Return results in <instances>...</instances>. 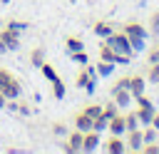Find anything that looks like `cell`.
<instances>
[{
  "label": "cell",
  "instance_id": "obj_1",
  "mask_svg": "<svg viewBox=\"0 0 159 154\" xmlns=\"http://www.w3.org/2000/svg\"><path fill=\"white\" fill-rule=\"evenodd\" d=\"M0 92L7 97V99H17L20 94H22V87H20V79L12 75V72H7V70H2L0 67Z\"/></svg>",
  "mask_w": 159,
  "mask_h": 154
},
{
  "label": "cell",
  "instance_id": "obj_2",
  "mask_svg": "<svg viewBox=\"0 0 159 154\" xmlns=\"http://www.w3.org/2000/svg\"><path fill=\"white\" fill-rule=\"evenodd\" d=\"M124 35H127L129 42H132V50H142L149 32H147V27L139 25V22H127V25H124Z\"/></svg>",
  "mask_w": 159,
  "mask_h": 154
},
{
  "label": "cell",
  "instance_id": "obj_3",
  "mask_svg": "<svg viewBox=\"0 0 159 154\" xmlns=\"http://www.w3.org/2000/svg\"><path fill=\"white\" fill-rule=\"evenodd\" d=\"M104 42L114 50V55H129L132 57V42H129V37L124 35V32H112L109 37H104Z\"/></svg>",
  "mask_w": 159,
  "mask_h": 154
},
{
  "label": "cell",
  "instance_id": "obj_4",
  "mask_svg": "<svg viewBox=\"0 0 159 154\" xmlns=\"http://www.w3.org/2000/svg\"><path fill=\"white\" fill-rule=\"evenodd\" d=\"M94 79H97V70L82 65L80 75H77V87H82V89H87V92L92 94V92H94Z\"/></svg>",
  "mask_w": 159,
  "mask_h": 154
},
{
  "label": "cell",
  "instance_id": "obj_5",
  "mask_svg": "<svg viewBox=\"0 0 159 154\" xmlns=\"http://www.w3.org/2000/svg\"><path fill=\"white\" fill-rule=\"evenodd\" d=\"M102 147H104L107 154H124L127 152V144H124L122 134H109L107 142H102Z\"/></svg>",
  "mask_w": 159,
  "mask_h": 154
},
{
  "label": "cell",
  "instance_id": "obj_6",
  "mask_svg": "<svg viewBox=\"0 0 159 154\" xmlns=\"http://www.w3.org/2000/svg\"><path fill=\"white\" fill-rule=\"evenodd\" d=\"M124 134H127V139H124V144H127V152H142V144H144L142 129L137 127V129H129V132H124Z\"/></svg>",
  "mask_w": 159,
  "mask_h": 154
},
{
  "label": "cell",
  "instance_id": "obj_7",
  "mask_svg": "<svg viewBox=\"0 0 159 154\" xmlns=\"http://www.w3.org/2000/svg\"><path fill=\"white\" fill-rule=\"evenodd\" d=\"M0 40L5 42L7 50H17V47H20V30H15V27L7 25V27L0 32Z\"/></svg>",
  "mask_w": 159,
  "mask_h": 154
},
{
  "label": "cell",
  "instance_id": "obj_8",
  "mask_svg": "<svg viewBox=\"0 0 159 154\" xmlns=\"http://www.w3.org/2000/svg\"><path fill=\"white\" fill-rule=\"evenodd\" d=\"M99 132L97 129H89V132H82V152H94L99 147Z\"/></svg>",
  "mask_w": 159,
  "mask_h": 154
},
{
  "label": "cell",
  "instance_id": "obj_9",
  "mask_svg": "<svg viewBox=\"0 0 159 154\" xmlns=\"http://www.w3.org/2000/svg\"><path fill=\"white\" fill-rule=\"evenodd\" d=\"M62 149H65V152H70V154H75V152H82V132H80V129H75V132H72V134L65 139Z\"/></svg>",
  "mask_w": 159,
  "mask_h": 154
},
{
  "label": "cell",
  "instance_id": "obj_10",
  "mask_svg": "<svg viewBox=\"0 0 159 154\" xmlns=\"http://www.w3.org/2000/svg\"><path fill=\"white\" fill-rule=\"evenodd\" d=\"M144 87H147V79H144L142 75H132V77H129V84H127V89L132 92V97H139V94H144Z\"/></svg>",
  "mask_w": 159,
  "mask_h": 154
},
{
  "label": "cell",
  "instance_id": "obj_11",
  "mask_svg": "<svg viewBox=\"0 0 159 154\" xmlns=\"http://www.w3.org/2000/svg\"><path fill=\"white\" fill-rule=\"evenodd\" d=\"M107 129H109V134H124V132H127V124H124V114H119V112H117V114L109 119Z\"/></svg>",
  "mask_w": 159,
  "mask_h": 154
},
{
  "label": "cell",
  "instance_id": "obj_12",
  "mask_svg": "<svg viewBox=\"0 0 159 154\" xmlns=\"http://www.w3.org/2000/svg\"><path fill=\"white\" fill-rule=\"evenodd\" d=\"M112 92H114V102H117V107H127V104L134 99V97H132V92H129L127 87H114Z\"/></svg>",
  "mask_w": 159,
  "mask_h": 154
},
{
  "label": "cell",
  "instance_id": "obj_13",
  "mask_svg": "<svg viewBox=\"0 0 159 154\" xmlns=\"http://www.w3.org/2000/svg\"><path fill=\"white\" fill-rule=\"evenodd\" d=\"M137 119H139V124H144V127H149L152 124V119H154V107H139L137 112Z\"/></svg>",
  "mask_w": 159,
  "mask_h": 154
},
{
  "label": "cell",
  "instance_id": "obj_14",
  "mask_svg": "<svg viewBox=\"0 0 159 154\" xmlns=\"http://www.w3.org/2000/svg\"><path fill=\"white\" fill-rule=\"evenodd\" d=\"M75 127H77L80 132H89V129H92V117H87L84 112H80V114L75 117Z\"/></svg>",
  "mask_w": 159,
  "mask_h": 154
},
{
  "label": "cell",
  "instance_id": "obj_15",
  "mask_svg": "<svg viewBox=\"0 0 159 154\" xmlns=\"http://www.w3.org/2000/svg\"><path fill=\"white\" fill-rule=\"evenodd\" d=\"M99 60H107V62H114V65H117V55H114V50H112L107 42L99 45Z\"/></svg>",
  "mask_w": 159,
  "mask_h": 154
},
{
  "label": "cell",
  "instance_id": "obj_16",
  "mask_svg": "<svg viewBox=\"0 0 159 154\" xmlns=\"http://www.w3.org/2000/svg\"><path fill=\"white\" fill-rule=\"evenodd\" d=\"M114 30H112V25L109 22H104V20H99V22H94V35H99V37H109Z\"/></svg>",
  "mask_w": 159,
  "mask_h": 154
},
{
  "label": "cell",
  "instance_id": "obj_17",
  "mask_svg": "<svg viewBox=\"0 0 159 154\" xmlns=\"http://www.w3.org/2000/svg\"><path fill=\"white\" fill-rule=\"evenodd\" d=\"M65 50H67V52H77V50H84V42H82L80 37H75V35H72V37H67V40H65Z\"/></svg>",
  "mask_w": 159,
  "mask_h": 154
},
{
  "label": "cell",
  "instance_id": "obj_18",
  "mask_svg": "<svg viewBox=\"0 0 159 154\" xmlns=\"http://www.w3.org/2000/svg\"><path fill=\"white\" fill-rule=\"evenodd\" d=\"M40 70H42V75H45V77H47L50 82H57V79H60L57 70H55V67H52L50 62H42V65H40Z\"/></svg>",
  "mask_w": 159,
  "mask_h": 154
},
{
  "label": "cell",
  "instance_id": "obj_19",
  "mask_svg": "<svg viewBox=\"0 0 159 154\" xmlns=\"http://www.w3.org/2000/svg\"><path fill=\"white\" fill-rule=\"evenodd\" d=\"M94 70H97V75H99V77H109V75H112V70H114V62H107V60H102V62H99Z\"/></svg>",
  "mask_w": 159,
  "mask_h": 154
},
{
  "label": "cell",
  "instance_id": "obj_20",
  "mask_svg": "<svg viewBox=\"0 0 159 154\" xmlns=\"http://www.w3.org/2000/svg\"><path fill=\"white\" fill-rule=\"evenodd\" d=\"M45 62V52L40 50V47H35L32 52H30V65H35V67H40Z\"/></svg>",
  "mask_w": 159,
  "mask_h": 154
},
{
  "label": "cell",
  "instance_id": "obj_21",
  "mask_svg": "<svg viewBox=\"0 0 159 154\" xmlns=\"http://www.w3.org/2000/svg\"><path fill=\"white\" fill-rule=\"evenodd\" d=\"M149 84H157L159 82V62H152L149 65V77H147Z\"/></svg>",
  "mask_w": 159,
  "mask_h": 154
},
{
  "label": "cell",
  "instance_id": "obj_22",
  "mask_svg": "<svg viewBox=\"0 0 159 154\" xmlns=\"http://www.w3.org/2000/svg\"><path fill=\"white\" fill-rule=\"evenodd\" d=\"M70 60H72V62H77V65H87V60H89V57H87V52H84V50H77V52H70Z\"/></svg>",
  "mask_w": 159,
  "mask_h": 154
},
{
  "label": "cell",
  "instance_id": "obj_23",
  "mask_svg": "<svg viewBox=\"0 0 159 154\" xmlns=\"http://www.w3.org/2000/svg\"><path fill=\"white\" fill-rule=\"evenodd\" d=\"M82 112H84L87 117H92V122H94V119H97V117L102 114V107H99V104H87V107H84Z\"/></svg>",
  "mask_w": 159,
  "mask_h": 154
},
{
  "label": "cell",
  "instance_id": "obj_24",
  "mask_svg": "<svg viewBox=\"0 0 159 154\" xmlns=\"http://www.w3.org/2000/svg\"><path fill=\"white\" fill-rule=\"evenodd\" d=\"M107 124H109V119H107V117H104V112H102V114H99V117L92 122V129H97V132H104V129H107Z\"/></svg>",
  "mask_w": 159,
  "mask_h": 154
},
{
  "label": "cell",
  "instance_id": "obj_25",
  "mask_svg": "<svg viewBox=\"0 0 159 154\" xmlns=\"http://www.w3.org/2000/svg\"><path fill=\"white\" fill-rule=\"evenodd\" d=\"M152 62H159V42L152 45L149 52H147V65H152Z\"/></svg>",
  "mask_w": 159,
  "mask_h": 154
},
{
  "label": "cell",
  "instance_id": "obj_26",
  "mask_svg": "<svg viewBox=\"0 0 159 154\" xmlns=\"http://www.w3.org/2000/svg\"><path fill=\"white\" fill-rule=\"evenodd\" d=\"M52 94H55L57 99H62V97H65V82H62V79L52 82Z\"/></svg>",
  "mask_w": 159,
  "mask_h": 154
},
{
  "label": "cell",
  "instance_id": "obj_27",
  "mask_svg": "<svg viewBox=\"0 0 159 154\" xmlns=\"http://www.w3.org/2000/svg\"><path fill=\"white\" fill-rule=\"evenodd\" d=\"M124 124H127V132H129V129H137V127H139L137 114H134V112H132V114H124Z\"/></svg>",
  "mask_w": 159,
  "mask_h": 154
},
{
  "label": "cell",
  "instance_id": "obj_28",
  "mask_svg": "<svg viewBox=\"0 0 159 154\" xmlns=\"http://www.w3.org/2000/svg\"><path fill=\"white\" fill-rule=\"evenodd\" d=\"M142 137H144V144H147V142H154V139H157V129L149 124L147 129H142Z\"/></svg>",
  "mask_w": 159,
  "mask_h": 154
},
{
  "label": "cell",
  "instance_id": "obj_29",
  "mask_svg": "<svg viewBox=\"0 0 159 154\" xmlns=\"http://www.w3.org/2000/svg\"><path fill=\"white\" fill-rule=\"evenodd\" d=\"M102 112H104V117H107V119H112V117L119 112V109H117V102H109L107 107H102Z\"/></svg>",
  "mask_w": 159,
  "mask_h": 154
},
{
  "label": "cell",
  "instance_id": "obj_30",
  "mask_svg": "<svg viewBox=\"0 0 159 154\" xmlns=\"http://www.w3.org/2000/svg\"><path fill=\"white\" fill-rule=\"evenodd\" d=\"M149 30H152V32H159V12H154V15H152V22H149Z\"/></svg>",
  "mask_w": 159,
  "mask_h": 154
},
{
  "label": "cell",
  "instance_id": "obj_31",
  "mask_svg": "<svg viewBox=\"0 0 159 154\" xmlns=\"http://www.w3.org/2000/svg\"><path fill=\"white\" fill-rule=\"evenodd\" d=\"M134 99H137V104H139V107H152V99H149V97H144V94H139V97H134Z\"/></svg>",
  "mask_w": 159,
  "mask_h": 154
},
{
  "label": "cell",
  "instance_id": "obj_32",
  "mask_svg": "<svg viewBox=\"0 0 159 154\" xmlns=\"http://www.w3.org/2000/svg\"><path fill=\"white\" fill-rule=\"evenodd\" d=\"M7 25H10V27H15V30H25V27H27V22H22V20H10Z\"/></svg>",
  "mask_w": 159,
  "mask_h": 154
},
{
  "label": "cell",
  "instance_id": "obj_33",
  "mask_svg": "<svg viewBox=\"0 0 159 154\" xmlns=\"http://www.w3.org/2000/svg\"><path fill=\"white\" fill-rule=\"evenodd\" d=\"M127 84H129V77H119V79H117V84H114V87H127Z\"/></svg>",
  "mask_w": 159,
  "mask_h": 154
},
{
  "label": "cell",
  "instance_id": "obj_34",
  "mask_svg": "<svg viewBox=\"0 0 159 154\" xmlns=\"http://www.w3.org/2000/svg\"><path fill=\"white\" fill-rule=\"evenodd\" d=\"M152 127H154V129L159 132V114H157V112H154V119H152Z\"/></svg>",
  "mask_w": 159,
  "mask_h": 154
},
{
  "label": "cell",
  "instance_id": "obj_35",
  "mask_svg": "<svg viewBox=\"0 0 159 154\" xmlns=\"http://www.w3.org/2000/svg\"><path fill=\"white\" fill-rule=\"evenodd\" d=\"M5 104H7V97H5L2 92H0V107H5Z\"/></svg>",
  "mask_w": 159,
  "mask_h": 154
},
{
  "label": "cell",
  "instance_id": "obj_36",
  "mask_svg": "<svg viewBox=\"0 0 159 154\" xmlns=\"http://www.w3.org/2000/svg\"><path fill=\"white\" fill-rule=\"evenodd\" d=\"M5 50H7V47H5V42H2V40H0V55H2V52H5Z\"/></svg>",
  "mask_w": 159,
  "mask_h": 154
},
{
  "label": "cell",
  "instance_id": "obj_37",
  "mask_svg": "<svg viewBox=\"0 0 159 154\" xmlns=\"http://www.w3.org/2000/svg\"><path fill=\"white\" fill-rule=\"evenodd\" d=\"M0 2H10V0H0Z\"/></svg>",
  "mask_w": 159,
  "mask_h": 154
}]
</instances>
